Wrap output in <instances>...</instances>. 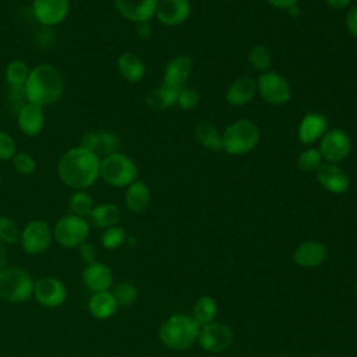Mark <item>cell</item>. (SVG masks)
<instances>
[{"label": "cell", "mask_w": 357, "mask_h": 357, "mask_svg": "<svg viewBox=\"0 0 357 357\" xmlns=\"http://www.w3.org/2000/svg\"><path fill=\"white\" fill-rule=\"evenodd\" d=\"M95 144H96V131H89L82 135L78 146L95 152Z\"/></svg>", "instance_id": "obj_44"}, {"label": "cell", "mask_w": 357, "mask_h": 357, "mask_svg": "<svg viewBox=\"0 0 357 357\" xmlns=\"http://www.w3.org/2000/svg\"><path fill=\"white\" fill-rule=\"evenodd\" d=\"M322 163V156L318 148H307L303 152H300L297 158V166L303 172H317V169Z\"/></svg>", "instance_id": "obj_35"}, {"label": "cell", "mask_w": 357, "mask_h": 357, "mask_svg": "<svg viewBox=\"0 0 357 357\" xmlns=\"http://www.w3.org/2000/svg\"><path fill=\"white\" fill-rule=\"evenodd\" d=\"M222 142L223 151L229 155H245L258 145L259 130L254 121L240 119L225 128L222 132Z\"/></svg>", "instance_id": "obj_4"}, {"label": "cell", "mask_w": 357, "mask_h": 357, "mask_svg": "<svg viewBox=\"0 0 357 357\" xmlns=\"http://www.w3.org/2000/svg\"><path fill=\"white\" fill-rule=\"evenodd\" d=\"M272 7L278 8V10H290L291 7L297 6L300 0H266Z\"/></svg>", "instance_id": "obj_45"}, {"label": "cell", "mask_w": 357, "mask_h": 357, "mask_svg": "<svg viewBox=\"0 0 357 357\" xmlns=\"http://www.w3.org/2000/svg\"><path fill=\"white\" fill-rule=\"evenodd\" d=\"M257 93V79L243 75L229 85L226 91V102L231 106H244L250 103Z\"/></svg>", "instance_id": "obj_22"}, {"label": "cell", "mask_w": 357, "mask_h": 357, "mask_svg": "<svg viewBox=\"0 0 357 357\" xmlns=\"http://www.w3.org/2000/svg\"><path fill=\"white\" fill-rule=\"evenodd\" d=\"M120 146V138L113 131H98L96 132V144H95V153L100 158L107 156L110 153L119 152Z\"/></svg>", "instance_id": "obj_31"}, {"label": "cell", "mask_w": 357, "mask_h": 357, "mask_svg": "<svg viewBox=\"0 0 357 357\" xmlns=\"http://www.w3.org/2000/svg\"><path fill=\"white\" fill-rule=\"evenodd\" d=\"M354 290H356V296H357V279H356V284H354Z\"/></svg>", "instance_id": "obj_48"}, {"label": "cell", "mask_w": 357, "mask_h": 357, "mask_svg": "<svg viewBox=\"0 0 357 357\" xmlns=\"http://www.w3.org/2000/svg\"><path fill=\"white\" fill-rule=\"evenodd\" d=\"M82 280L89 291H103L110 289L113 283V273L106 264L96 261L93 264L85 265L82 271Z\"/></svg>", "instance_id": "obj_20"}, {"label": "cell", "mask_w": 357, "mask_h": 357, "mask_svg": "<svg viewBox=\"0 0 357 357\" xmlns=\"http://www.w3.org/2000/svg\"><path fill=\"white\" fill-rule=\"evenodd\" d=\"M124 202L128 211L134 213L144 212L151 202V191L148 185L141 180L132 181L130 185H127Z\"/></svg>", "instance_id": "obj_24"}, {"label": "cell", "mask_w": 357, "mask_h": 357, "mask_svg": "<svg viewBox=\"0 0 357 357\" xmlns=\"http://www.w3.org/2000/svg\"><path fill=\"white\" fill-rule=\"evenodd\" d=\"M159 0H114L117 11L128 21L137 24L155 17Z\"/></svg>", "instance_id": "obj_16"}, {"label": "cell", "mask_w": 357, "mask_h": 357, "mask_svg": "<svg viewBox=\"0 0 357 357\" xmlns=\"http://www.w3.org/2000/svg\"><path fill=\"white\" fill-rule=\"evenodd\" d=\"M0 188H1V174H0Z\"/></svg>", "instance_id": "obj_49"}, {"label": "cell", "mask_w": 357, "mask_h": 357, "mask_svg": "<svg viewBox=\"0 0 357 357\" xmlns=\"http://www.w3.org/2000/svg\"><path fill=\"white\" fill-rule=\"evenodd\" d=\"M137 173L138 169L134 160L121 152H114L100 159L99 177L112 187L123 188L130 185L137 180Z\"/></svg>", "instance_id": "obj_6"}, {"label": "cell", "mask_w": 357, "mask_h": 357, "mask_svg": "<svg viewBox=\"0 0 357 357\" xmlns=\"http://www.w3.org/2000/svg\"><path fill=\"white\" fill-rule=\"evenodd\" d=\"M127 240L126 231L120 226H113L109 229H105L100 237V243L106 250H116L119 248L124 241Z\"/></svg>", "instance_id": "obj_37"}, {"label": "cell", "mask_w": 357, "mask_h": 357, "mask_svg": "<svg viewBox=\"0 0 357 357\" xmlns=\"http://www.w3.org/2000/svg\"><path fill=\"white\" fill-rule=\"evenodd\" d=\"M112 293H113L117 304L123 305V307L134 304L138 297V289L130 282H121V283L116 284L113 287Z\"/></svg>", "instance_id": "obj_34"}, {"label": "cell", "mask_w": 357, "mask_h": 357, "mask_svg": "<svg viewBox=\"0 0 357 357\" xmlns=\"http://www.w3.org/2000/svg\"><path fill=\"white\" fill-rule=\"evenodd\" d=\"M318 151L322 160L328 163H339L351 153V139L344 130L331 128L319 139Z\"/></svg>", "instance_id": "obj_10"}, {"label": "cell", "mask_w": 357, "mask_h": 357, "mask_svg": "<svg viewBox=\"0 0 357 357\" xmlns=\"http://www.w3.org/2000/svg\"><path fill=\"white\" fill-rule=\"evenodd\" d=\"M199 102V95L195 89L191 88H181L177 98V105L183 110L194 109Z\"/></svg>", "instance_id": "obj_39"}, {"label": "cell", "mask_w": 357, "mask_h": 357, "mask_svg": "<svg viewBox=\"0 0 357 357\" xmlns=\"http://www.w3.org/2000/svg\"><path fill=\"white\" fill-rule=\"evenodd\" d=\"M31 68L28 64L22 60H13L7 64L6 71H4V78L6 84L13 92H21L24 93V86L28 81ZM25 98V96H24Z\"/></svg>", "instance_id": "obj_27"}, {"label": "cell", "mask_w": 357, "mask_h": 357, "mask_svg": "<svg viewBox=\"0 0 357 357\" xmlns=\"http://www.w3.org/2000/svg\"><path fill=\"white\" fill-rule=\"evenodd\" d=\"M79 255H81V259L85 262V265H89V264H93L96 262V248L92 243H82L79 247Z\"/></svg>", "instance_id": "obj_42"}, {"label": "cell", "mask_w": 357, "mask_h": 357, "mask_svg": "<svg viewBox=\"0 0 357 357\" xmlns=\"http://www.w3.org/2000/svg\"><path fill=\"white\" fill-rule=\"evenodd\" d=\"M199 346L209 353H220L230 347L233 342V331L222 322H211L199 329Z\"/></svg>", "instance_id": "obj_12"}, {"label": "cell", "mask_w": 357, "mask_h": 357, "mask_svg": "<svg viewBox=\"0 0 357 357\" xmlns=\"http://www.w3.org/2000/svg\"><path fill=\"white\" fill-rule=\"evenodd\" d=\"M117 70L120 75L131 84L141 81L145 75V64L142 59L131 52L120 54V57L117 59Z\"/></svg>", "instance_id": "obj_25"}, {"label": "cell", "mask_w": 357, "mask_h": 357, "mask_svg": "<svg viewBox=\"0 0 357 357\" xmlns=\"http://www.w3.org/2000/svg\"><path fill=\"white\" fill-rule=\"evenodd\" d=\"M70 211L73 215L81 216V218H86L89 216L91 211L93 209V201L91 198V195L88 192H85L84 190H77L71 198H70Z\"/></svg>", "instance_id": "obj_33"}, {"label": "cell", "mask_w": 357, "mask_h": 357, "mask_svg": "<svg viewBox=\"0 0 357 357\" xmlns=\"http://www.w3.org/2000/svg\"><path fill=\"white\" fill-rule=\"evenodd\" d=\"M356 3H357V0H356Z\"/></svg>", "instance_id": "obj_50"}, {"label": "cell", "mask_w": 357, "mask_h": 357, "mask_svg": "<svg viewBox=\"0 0 357 357\" xmlns=\"http://www.w3.org/2000/svg\"><path fill=\"white\" fill-rule=\"evenodd\" d=\"M328 248L324 243L317 240L303 241L293 254V261L301 268H317L325 262Z\"/></svg>", "instance_id": "obj_19"}, {"label": "cell", "mask_w": 357, "mask_h": 357, "mask_svg": "<svg viewBox=\"0 0 357 357\" xmlns=\"http://www.w3.org/2000/svg\"><path fill=\"white\" fill-rule=\"evenodd\" d=\"M32 13L39 24L53 26L67 18L70 13V0H33Z\"/></svg>", "instance_id": "obj_13"}, {"label": "cell", "mask_w": 357, "mask_h": 357, "mask_svg": "<svg viewBox=\"0 0 357 357\" xmlns=\"http://www.w3.org/2000/svg\"><path fill=\"white\" fill-rule=\"evenodd\" d=\"M328 126L329 123L325 114L310 112L301 119L297 130V137L304 145L315 144L328 131Z\"/></svg>", "instance_id": "obj_18"}, {"label": "cell", "mask_w": 357, "mask_h": 357, "mask_svg": "<svg viewBox=\"0 0 357 357\" xmlns=\"http://www.w3.org/2000/svg\"><path fill=\"white\" fill-rule=\"evenodd\" d=\"M192 70V60L187 54H178L167 61L163 74V84L183 88Z\"/></svg>", "instance_id": "obj_21"}, {"label": "cell", "mask_w": 357, "mask_h": 357, "mask_svg": "<svg viewBox=\"0 0 357 357\" xmlns=\"http://www.w3.org/2000/svg\"><path fill=\"white\" fill-rule=\"evenodd\" d=\"M64 91V78L59 68L52 64H38L31 68L28 81L24 86L26 102L46 106L57 102Z\"/></svg>", "instance_id": "obj_2"}, {"label": "cell", "mask_w": 357, "mask_h": 357, "mask_svg": "<svg viewBox=\"0 0 357 357\" xmlns=\"http://www.w3.org/2000/svg\"><path fill=\"white\" fill-rule=\"evenodd\" d=\"M218 314V304L213 297L204 296L197 300L194 308H192V318L197 321L199 326H204L206 324H211L215 321Z\"/></svg>", "instance_id": "obj_30"}, {"label": "cell", "mask_w": 357, "mask_h": 357, "mask_svg": "<svg viewBox=\"0 0 357 357\" xmlns=\"http://www.w3.org/2000/svg\"><path fill=\"white\" fill-rule=\"evenodd\" d=\"M325 3H326V6L329 8L343 10V8H349L350 7L351 0H325Z\"/></svg>", "instance_id": "obj_46"}, {"label": "cell", "mask_w": 357, "mask_h": 357, "mask_svg": "<svg viewBox=\"0 0 357 357\" xmlns=\"http://www.w3.org/2000/svg\"><path fill=\"white\" fill-rule=\"evenodd\" d=\"M258 95L269 105L280 106L289 102L291 96L290 84L276 71H265L257 79Z\"/></svg>", "instance_id": "obj_8"}, {"label": "cell", "mask_w": 357, "mask_h": 357, "mask_svg": "<svg viewBox=\"0 0 357 357\" xmlns=\"http://www.w3.org/2000/svg\"><path fill=\"white\" fill-rule=\"evenodd\" d=\"M17 126L26 137H36L45 127V113L42 106L31 102L21 105L17 113Z\"/></svg>", "instance_id": "obj_17"}, {"label": "cell", "mask_w": 357, "mask_h": 357, "mask_svg": "<svg viewBox=\"0 0 357 357\" xmlns=\"http://www.w3.org/2000/svg\"><path fill=\"white\" fill-rule=\"evenodd\" d=\"M317 181L332 194H344L350 188V177L337 163L324 162L315 172Z\"/></svg>", "instance_id": "obj_14"}, {"label": "cell", "mask_w": 357, "mask_h": 357, "mask_svg": "<svg viewBox=\"0 0 357 357\" xmlns=\"http://www.w3.org/2000/svg\"><path fill=\"white\" fill-rule=\"evenodd\" d=\"M53 230V238L64 248H78L89 236V222L85 218L68 213L60 218Z\"/></svg>", "instance_id": "obj_7"}, {"label": "cell", "mask_w": 357, "mask_h": 357, "mask_svg": "<svg viewBox=\"0 0 357 357\" xmlns=\"http://www.w3.org/2000/svg\"><path fill=\"white\" fill-rule=\"evenodd\" d=\"M35 300L46 308L60 307L67 298L66 284L56 276H43L33 284Z\"/></svg>", "instance_id": "obj_11"}, {"label": "cell", "mask_w": 357, "mask_h": 357, "mask_svg": "<svg viewBox=\"0 0 357 357\" xmlns=\"http://www.w3.org/2000/svg\"><path fill=\"white\" fill-rule=\"evenodd\" d=\"M88 218L95 227L109 229L117 226L121 219V211L116 204H99L93 206Z\"/></svg>", "instance_id": "obj_26"}, {"label": "cell", "mask_w": 357, "mask_h": 357, "mask_svg": "<svg viewBox=\"0 0 357 357\" xmlns=\"http://www.w3.org/2000/svg\"><path fill=\"white\" fill-rule=\"evenodd\" d=\"M15 152L17 146L14 138L8 132L0 130V160H11Z\"/></svg>", "instance_id": "obj_40"}, {"label": "cell", "mask_w": 357, "mask_h": 357, "mask_svg": "<svg viewBox=\"0 0 357 357\" xmlns=\"http://www.w3.org/2000/svg\"><path fill=\"white\" fill-rule=\"evenodd\" d=\"M6 244H3V241L0 240V271L6 266Z\"/></svg>", "instance_id": "obj_47"}, {"label": "cell", "mask_w": 357, "mask_h": 357, "mask_svg": "<svg viewBox=\"0 0 357 357\" xmlns=\"http://www.w3.org/2000/svg\"><path fill=\"white\" fill-rule=\"evenodd\" d=\"M33 279L22 268L4 266L0 271V298L7 303H24L33 294Z\"/></svg>", "instance_id": "obj_5"}, {"label": "cell", "mask_w": 357, "mask_h": 357, "mask_svg": "<svg viewBox=\"0 0 357 357\" xmlns=\"http://www.w3.org/2000/svg\"><path fill=\"white\" fill-rule=\"evenodd\" d=\"M344 24H346V29L347 32L357 39V4L350 6L347 8L346 13V18H344Z\"/></svg>", "instance_id": "obj_41"}, {"label": "cell", "mask_w": 357, "mask_h": 357, "mask_svg": "<svg viewBox=\"0 0 357 357\" xmlns=\"http://www.w3.org/2000/svg\"><path fill=\"white\" fill-rule=\"evenodd\" d=\"M135 33L139 39L146 40L151 38L152 35V26H151V21H142V22H137L135 24Z\"/></svg>", "instance_id": "obj_43"}, {"label": "cell", "mask_w": 357, "mask_h": 357, "mask_svg": "<svg viewBox=\"0 0 357 357\" xmlns=\"http://www.w3.org/2000/svg\"><path fill=\"white\" fill-rule=\"evenodd\" d=\"M181 88H174L166 84H162L159 88L153 89L146 96V103L151 109L155 110H166L173 105H177L178 92Z\"/></svg>", "instance_id": "obj_28"}, {"label": "cell", "mask_w": 357, "mask_h": 357, "mask_svg": "<svg viewBox=\"0 0 357 357\" xmlns=\"http://www.w3.org/2000/svg\"><path fill=\"white\" fill-rule=\"evenodd\" d=\"M117 301L110 290L96 291L88 300L89 314L96 319H107L113 317L117 311Z\"/></svg>", "instance_id": "obj_23"}, {"label": "cell", "mask_w": 357, "mask_h": 357, "mask_svg": "<svg viewBox=\"0 0 357 357\" xmlns=\"http://www.w3.org/2000/svg\"><path fill=\"white\" fill-rule=\"evenodd\" d=\"M201 326L190 315L176 314L169 317L159 328L160 342L170 350H188L198 340Z\"/></svg>", "instance_id": "obj_3"}, {"label": "cell", "mask_w": 357, "mask_h": 357, "mask_svg": "<svg viewBox=\"0 0 357 357\" xmlns=\"http://www.w3.org/2000/svg\"><path fill=\"white\" fill-rule=\"evenodd\" d=\"M100 158L88 149L75 146L68 149L57 163L60 180L73 190H85L99 178Z\"/></svg>", "instance_id": "obj_1"}, {"label": "cell", "mask_w": 357, "mask_h": 357, "mask_svg": "<svg viewBox=\"0 0 357 357\" xmlns=\"http://www.w3.org/2000/svg\"><path fill=\"white\" fill-rule=\"evenodd\" d=\"M21 230L8 216H0V240L3 244H17L20 243Z\"/></svg>", "instance_id": "obj_36"}, {"label": "cell", "mask_w": 357, "mask_h": 357, "mask_svg": "<svg viewBox=\"0 0 357 357\" xmlns=\"http://www.w3.org/2000/svg\"><path fill=\"white\" fill-rule=\"evenodd\" d=\"M53 241L52 227L40 219L28 222L21 230L20 244L26 254L38 255L45 252Z\"/></svg>", "instance_id": "obj_9"}, {"label": "cell", "mask_w": 357, "mask_h": 357, "mask_svg": "<svg viewBox=\"0 0 357 357\" xmlns=\"http://www.w3.org/2000/svg\"><path fill=\"white\" fill-rule=\"evenodd\" d=\"M248 63L254 70L259 71L261 74L269 71V67L272 64V56L269 49L264 45H255L248 52Z\"/></svg>", "instance_id": "obj_32"}, {"label": "cell", "mask_w": 357, "mask_h": 357, "mask_svg": "<svg viewBox=\"0 0 357 357\" xmlns=\"http://www.w3.org/2000/svg\"><path fill=\"white\" fill-rule=\"evenodd\" d=\"M190 14V0H159L155 17L163 25L176 26L187 21Z\"/></svg>", "instance_id": "obj_15"}, {"label": "cell", "mask_w": 357, "mask_h": 357, "mask_svg": "<svg viewBox=\"0 0 357 357\" xmlns=\"http://www.w3.org/2000/svg\"><path fill=\"white\" fill-rule=\"evenodd\" d=\"M194 134H195V138L198 139V142L202 146H205V148H208L211 151H215V152L223 151L222 134L211 123L202 121V123L197 124Z\"/></svg>", "instance_id": "obj_29"}, {"label": "cell", "mask_w": 357, "mask_h": 357, "mask_svg": "<svg viewBox=\"0 0 357 357\" xmlns=\"http://www.w3.org/2000/svg\"><path fill=\"white\" fill-rule=\"evenodd\" d=\"M11 163H13L15 172L20 174H24V176L32 174L36 169L35 159L26 152H15V155L11 159Z\"/></svg>", "instance_id": "obj_38"}]
</instances>
